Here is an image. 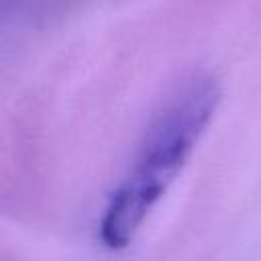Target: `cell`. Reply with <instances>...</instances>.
Instances as JSON below:
<instances>
[{
    "instance_id": "obj_1",
    "label": "cell",
    "mask_w": 261,
    "mask_h": 261,
    "mask_svg": "<svg viewBox=\"0 0 261 261\" xmlns=\"http://www.w3.org/2000/svg\"><path fill=\"white\" fill-rule=\"evenodd\" d=\"M218 102L208 80L181 88L149 124L128 175L110 196L100 222V239L110 249L130 243L153 206L175 179Z\"/></svg>"
}]
</instances>
